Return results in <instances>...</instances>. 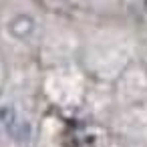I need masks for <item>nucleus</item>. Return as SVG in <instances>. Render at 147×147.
Segmentation results:
<instances>
[{
  "label": "nucleus",
  "mask_w": 147,
  "mask_h": 147,
  "mask_svg": "<svg viewBox=\"0 0 147 147\" xmlns=\"http://www.w3.org/2000/svg\"><path fill=\"white\" fill-rule=\"evenodd\" d=\"M8 28H10L12 36H16V38H26V36L34 30V20H32L30 16H26V14H20V16H16V18L10 20Z\"/></svg>",
  "instance_id": "obj_1"
},
{
  "label": "nucleus",
  "mask_w": 147,
  "mask_h": 147,
  "mask_svg": "<svg viewBox=\"0 0 147 147\" xmlns=\"http://www.w3.org/2000/svg\"><path fill=\"white\" fill-rule=\"evenodd\" d=\"M16 121H18V119H16V113H14L12 107H2V109H0V123L6 127V131H8Z\"/></svg>",
  "instance_id": "obj_2"
}]
</instances>
